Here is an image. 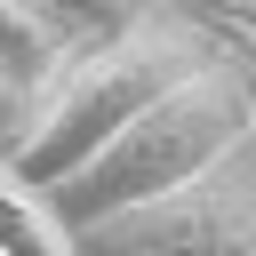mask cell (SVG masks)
I'll return each mask as SVG.
<instances>
[{
	"label": "cell",
	"mask_w": 256,
	"mask_h": 256,
	"mask_svg": "<svg viewBox=\"0 0 256 256\" xmlns=\"http://www.w3.org/2000/svg\"><path fill=\"white\" fill-rule=\"evenodd\" d=\"M200 64H216L208 32H192V24L144 8L128 32L88 40V48H72V56L48 72V88L32 96L24 136H16L0 160H8L32 192H56L80 160H96L144 104H160V96H168L176 80H192Z\"/></svg>",
	"instance_id": "1"
},
{
	"label": "cell",
	"mask_w": 256,
	"mask_h": 256,
	"mask_svg": "<svg viewBox=\"0 0 256 256\" xmlns=\"http://www.w3.org/2000/svg\"><path fill=\"white\" fill-rule=\"evenodd\" d=\"M240 144H248L240 72H232V64H200V72L176 80L160 104H144L96 160H80V168L48 192V208H56L64 232H80V224H104V216H120V208H144V200L184 192L192 176H208V168H216L224 152H240Z\"/></svg>",
	"instance_id": "2"
},
{
	"label": "cell",
	"mask_w": 256,
	"mask_h": 256,
	"mask_svg": "<svg viewBox=\"0 0 256 256\" xmlns=\"http://www.w3.org/2000/svg\"><path fill=\"white\" fill-rule=\"evenodd\" d=\"M72 256H256V152H224L168 200L72 232Z\"/></svg>",
	"instance_id": "3"
},
{
	"label": "cell",
	"mask_w": 256,
	"mask_h": 256,
	"mask_svg": "<svg viewBox=\"0 0 256 256\" xmlns=\"http://www.w3.org/2000/svg\"><path fill=\"white\" fill-rule=\"evenodd\" d=\"M0 256H72V232L56 224L48 192H32L8 160H0Z\"/></svg>",
	"instance_id": "4"
},
{
	"label": "cell",
	"mask_w": 256,
	"mask_h": 256,
	"mask_svg": "<svg viewBox=\"0 0 256 256\" xmlns=\"http://www.w3.org/2000/svg\"><path fill=\"white\" fill-rule=\"evenodd\" d=\"M64 56H72V40H64L56 24H40L24 0H0V64H8V72H16L32 96L48 88V72H56Z\"/></svg>",
	"instance_id": "5"
},
{
	"label": "cell",
	"mask_w": 256,
	"mask_h": 256,
	"mask_svg": "<svg viewBox=\"0 0 256 256\" xmlns=\"http://www.w3.org/2000/svg\"><path fill=\"white\" fill-rule=\"evenodd\" d=\"M40 24H56L72 48H88V40H112V32H128L152 0H24Z\"/></svg>",
	"instance_id": "6"
},
{
	"label": "cell",
	"mask_w": 256,
	"mask_h": 256,
	"mask_svg": "<svg viewBox=\"0 0 256 256\" xmlns=\"http://www.w3.org/2000/svg\"><path fill=\"white\" fill-rule=\"evenodd\" d=\"M24 120H32V88H24V80H16L8 64H0V152H8L16 136H24Z\"/></svg>",
	"instance_id": "7"
},
{
	"label": "cell",
	"mask_w": 256,
	"mask_h": 256,
	"mask_svg": "<svg viewBox=\"0 0 256 256\" xmlns=\"http://www.w3.org/2000/svg\"><path fill=\"white\" fill-rule=\"evenodd\" d=\"M208 16H216V8H208ZM216 32H224V56L256 64V24H240V16H216Z\"/></svg>",
	"instance_id": "8"
},
{
	"label": "cell",
	"mask_w": 256,
	"mask_h": 256,
	"mask_svg": "<svg viewBox=\"0 0 256 256\" xmlns=\"http://www.w3.org/2000/svg\"><path fill=\"white\" fill-rule=\"evenodd\" d=\"M208 8H224V16H256V0H208Z\"/></svg>",
	"instance_id": "9"
},
{
	"label": "cell",
	"mask_w": 256,
	"mask_h": 256,
	"mask_svg": "<svg viewBox=\"0 0 256 256\" xmlns=\"http://www.w3.org/2000/svg\"><path fill=\"white\" fill-rule=\"evenodd\" d=\"M216 16H224V8H216ZM240 24H256V16H240Z\"/></svg>",
	"instance_id": "10"
}]
</instances>
